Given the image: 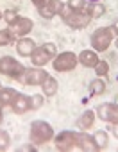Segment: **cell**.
<instances>
[{"mask_svg": "<svg viewBox=\"0 0 118 152\" xmlns=\"http://www.w3.org/2000/svg\"><path fill=\"white\" fill-rule=\"evenodd\" d=\"M9 29H11V32H13L15 36H25V34H29V32L32 31V20L20 16L15 23L9 25Z\"/></svg>", "mask_w": 118, "mask_h": 152, "instance_id": "obj_12", "label": "cell"}, {"mask_svg": "<svg viewBox=\"0 0 118 152\" xmlns=\"http://www.w3.org/2000/svg\"><path fill=\"white\" fill-rule=\"evenodd\" d=\"M18 18H20V16H18V15H16V11H13V9H9V11H6V13H4V20H6L9 25H11V23H15Z\"/></svg>", "mask_w": 118, "mask_h": 152, "instance_id": "obj_25", "label": "cell"}, {"mask_svg": "<svg viewBox=\"0 0 118 152\" xmlns=\"http://www.w3.org/2000/svg\"><path fill=\"white\" fill-rule=\"evenodd\" d=\"M77 145V132L72 131H63L55 136V148L57 150H72Z\"/></svg>", "mask_w": 118, "mask_h": 152, "instance_id": "obj_8", "label": "cell"}, {"mask_svg": "<svg viewBox=\"0 0 118 152\" xmlns=\"http://www.w3.org/2000/svg\"><path fill=\"white\" fill-rule=\"evenodd\" d=\"M55 45L54 43H45L41 45L39 48H36L32 54H31V59L36 66H45L52 57H55Z\"/></svg>", "mask_w": 118, "mask_h": 152, "instance_id": "obj_4", "label": "cell"}, {"mask_svg": "<svg viewBox=\"0 0 118 152\" xmlns=\"http://www.w3.org/2000/svg\"><path fill=\"white\" fill-rule=\"evenodd\" d=\"M15 95H16V91H15V90H11V88H0V99L4 100V104H6V106H11V102H13Z\"/></svg>", "mask_w": 118, "mask_h": 152, "instance_id": "obj_19", "label": "cell"}, {"mask_svg": "<svg viewBox=\"0 0 118 152\" xmlns=\"http://www.w3.org/2000/svg\"><path fill=\"white\" fill-rule=\"evenodd\" d=\"M11 143V138L6 131H0V150H6Z\"/></svg>", "mask_w": 118, "mask_h": 152, "instance_id": "obj_24", "label": "cell"}, {"mask_svg": "<svg viewBox=\"0 0 118 152\" xmlns=\"http://www.w3.org/2000/svg\"><path fill=\"white\" fill-rule=\"evenodd\" d=\"M47 77H48V73L39 70V68H27V70H23V73L20 75L18 81H22L27 86H34V84H43V81Z\"/></svg>", "mask_w": 118, "mask_h": 152, "instance_id": "obj_7", "label": "cell"}, {"mask_svg": "<svg viewBox=\"0 0 118 152\" xmlns=\"http://www.w3.org/2000/svg\"><path fill=\"white\" fill-rule=\"evenodd\" d=\"M41 2H43V0H32V4H34V6H39Z\"/></svg>", "mask_w": 118, "mask_h": 152, "instance_id": "obj_29", "label": "cell"}, {"mask_svg": "<svg viewBox=\"0 0 118 152\" xmlns=\"http://www.w3.org/2000/svg\"><path fill=\"white\" fill-rule=\"evenodd\" d=\"M93 138H95V143L100 147V148H106V145H107V132H104V131H98V132H95L93 134Z\"/></svg>", "mask_w": 118, "mask_h": 152, "instance_id": "obj_22", "label": "cell"}, {"mask_svg": "<svg viewBox=\"0 0 118 152\" xmlns=\"http://www.w3.org/2000/svg\"><path fill=\"white\" fill-rule=\"evenodd\" d=\"M36 7H38V13H39L43 18L50 20V18H54L59 11H61L63 2H61V0H43V2H41L39 6H36Z\"/></svg>", "mask_w": 118, "mask_h": 152, "instance_id": "obj_9", "label": "cell"}, {"mask_svg": "<svg viewBox=\"0 0 118 152\" xmlns=\"http://www.w3.org/2000/svg\"><path fill=\"white\" fill-rule=\"evenodd\" d=\"M65 22H66V25H70V27H74V29H82V27H86V25L91 22V15H90V11H88V6H84L81 11H72V13L65 18Z\"/></svg>", "mask_w": 118, "mask_h": 152, "instance_id": "obj_5", "label": "cell"}, {"mask_svg": "<svg viewBox=\"0 0 118 152\" xmlns=\"http://www.w3.org/2000/svg\"><path fill=\"white\" fill-rule=\"evenodd\" d=\"M15 34L11 31H0V47H7L15 41Z\"/></svg>", "mask_w": 118, "mask_h": 152, "instance_id": "obj_21", "label": "cell"}, {"mask_svg": "<svg viewBox=\"0 0 118 152\" xmlns=\"http://www.w3.org/2000/svg\"><path fill=\"white\" fill-rule=\"evenodd\" d=\"M54 136V131L52 127L43 122V120H34L31 124V141L34 145H41V143H47L50 138Z\"/></svg>", "mask_w": 118, "mask_h": 152, "instance_id": "obj_1", "label": "cell"}, {"mask_svg": "<svg viewBox=\"0 0 118 152\" xmlns=\"http://www.w3.org/2000/svg\"><path fill=\"white\" fill-rule=\"evenodd\" d=\"M97 113H98L100 120L109 122V124H114V125L118 124V104H111V102L100 104L98 109H97Z\"/></svg>", "mask_w": 118, "mask_h": 152, "instance_id": "obj_10", "label": "cell"}, {"mask_svg": "<svg viewBox=\"0 0 118 152\" xmlns=\"http://www.w3.org/2000/svg\"><path fill=\"white\" fill-rule=\"evenodd\" d=\"M23 66L22 63H18L15 57L11 56H4V57H0V73L2 75H7V77L11 79H20V75L23 73Z\"/></svg>", "mask_w": 118, "mask_h": 152, "instance_id": "obj_3", "label": "cell"}, {"mask_svg": "<svg viewBox=\"0 0 118 152\" xmlns=\"http://www.w3.org/2000/svg\"><path fill=\"white\" fill-rule=\"evenodd\" d=\"M88 11H90L91 18H98V16H102V15H104L106 7H104L102 4H98V2H91V4L88 6Z\"/></svg>", "mask_w": 118, "mask_h": 152, "instance_id": "obj_20", "label": "cell"}, {"mask_svg": "<svg viewBox=\"0 0 118 152\" xmlns=\"http://www.w3.org/2000/svg\"><path fill=\"white\" fill-rule=\"evenodd\" d=\"M2 16H4V15H2V11H0V18H2Z\"/></svg>", "mask_w": 118, "mask_h": 152, "instance_id": "obj_33", "label": "cell"}, {"mask_svg": "<svg viewBox=\"0 0 118 152\" xmlns=\"http://www.w3.org/2000/svg\"><path fill=\"white\" fill-rule=\"evenodd\" d=\"M11 107H13V111L16 115H23V113H27L31 109V99L22 95V93H16L13 102H11Z\"/></svg>", "mask_w": 118, "mask_h": 152, "instance_id": "obj_13", "label": "cell"}, {"mask_svg": "<svg viewBox=\"0 0 118 152\" xmlns=\"http://www.w3.org/2000/svg\"><path fill=\"white\" fill-rule=\"evenodd\" d=\"M90 2H98V0H90Z\"/></svg>", "mask_w": 118, "mask_h": 152, "instance_id": "obj_32", "label": "cell"}, {"mask_svg": "<svg viewBox=\"0 0 118 152\" xmlns=\"http://www.w3.org/2000/svg\"><path fill=\"white\" fill-rule=\"evenodd\" d=\"M0 124H2V111H0Z\"/></svg>", "mask_w": 118, "mask_h": 152, "instance_id": "obj_30", "label": "cell"}, {"mask_svg": "<svg viewBox=\"0 0 118 152\" xmlns=\"http://www.w3.org/2000/svg\"><path fill=\"white\" fill-rule=\"evenodd\" d=\"M116 48H118V36H116Z\"/></svg>", "mask_w": 118, "mask_h": 152, "instance_id": "obj_31", "label": "cell"}, {"mask_svg": "<svg viewBox=\"0 0 118 152\" xmlns=\"http://www.w3.org/2000/svg\"><path fill=\"white\" fill-rule=\"evenodd\" d=\"M77 57H79V63H81L82 66H86V68H91V66H95V64L98 63L97 54L91 52V50H82L81 56H77Z\"/></svg>", "mask_w": 118, "mask_h": 152, "instance_id": "obj_15", "label": "cell"}, {"mask_svg": "<svg viewBox=\"0 0 118 152\" xmlns=\"http://www.w3.org/2000/svg\"><path fill=\"white\" fill-rule=\"evenodd\" d=\"M4 107H6V104H4V100H2V99H0V111H2Z\"/></svg>", "mask_w": 118, "mask_h": 152, "instance_id": "obj_28", "label": "cell"}, {"mask_svg": "<svg viewBox=\"0 0 118 152\" xmlns=\"http://www.w3.org/2000/svg\"><path fill=\"white\" fill-rule=\"evenodd\" d=\"M41 104H43V97H41V95H32V97H31V109L41 107Z\"/></svg>", "mask_w": 118, "mask_h": 152, "instance_id": "obj_27", "label": "cell"}, {"mask_svg": "<svg viewBox=\"0 0 118 152\" xmlns=\"http://www.w3.org/2000/svg\"><path fill=\"white\" fill-rule=\"evenodd\" d=\"M113 38H114V27L98 29V31H95V32H93V36H91V45H93V48H95V50L104 52V50H107V48H109V45H111Z\"/></svg>", "mask_w": 118, "mask_h": 152, "instance_id": "obj_2", "label": "cell"}, {"mask_svg": "<svg viewBox=\"0 0 118 152\" xmlns=\"http://www.w3.org/2000/svg\"><path fill=\"white\" fill-rule=\"evenodd\" d=\"M104 91H106V83H104L102 79H95V81H91V84H90V95H91V97L102 95Z\"/></svg>", "mask_w": 118, "mask_h": 152, "instance_id": "obj_18", "label": "cell"}, {"mask_svg": "<svg viewBox=\"0 0 118 152\" xmlns=\"http://www.w3.org/2000/svg\"><path fill=\"white\" fill-rule=\"evenodd\" d=\"M77 147L81 150H84V152H97V150H100V147L95 143V138L90 136L86 131L77 134Z\"/></svg>", "mask_w": 118, "mask_h": 152, "instance_id": "obj_11", "label": "cell"}, {"mask_svg": "<svg viewBox=\"0 0 118 152\" xmlns=\"http://www.w3.org/2000/svg\"><path fill=\"white\" fill-rule=\"evenodd\" d=\"M16 50H18L20 56H31V54L36 50V45H34L32 39L23 38V39H20V41L16 43Z\"/></svg>", "mask_w": 118, "mask_h": 152, "instance_id": "obj_14", "label": "cell"}, {"mask_svg": "<svg viewBox=\"0 0 118 152\" xmlns=\"http://www.w3.org/2000/svg\"><path fill=\"white\" fill-rule=\"evenodd\" d=\"M84 6H86L84 0H68V7H70L72 11H81Z\"/></svg>", "mask_w": 118, "mask_h": 152, "instance_id": "obj_26", "label": "cell"}, {"mask_svg": "<svg viewBox=\"0 0 118 152\" xmlns=\"http://www.w3.org/2000/svg\"><path fill=\"white\" fill-rule=\"evenodd\" d=\"M107 70H109V66H107L106 61H98V63L95 64V73L98 75V77H104V75H107Z\"/></svg>", "mask_w": 118, "mask_h": 152, "instance_id": "obj_23", "label": "cell"}, {"mask_svg": "<svg viewBox=\"0 0 118 152\" xmlns=\"http://www.w3.org/2000/svg\"><path fill=\"white\" fill-rule=\"evenodd\" d=\"M93 122H95V113L88 109V111H84V113H82V116L79 118L77 127H79V129H82V131H86V129H90V127L93 125Z\"/></svg>", "mask_w": 118, "mask_h": 152, "instance_id": "obj_16", "label": "cell"}, {"mask_svg": "<svg viewBox=\"0 0 118 152\" xmlns=\"http://www.w3.org/2000/svg\"><path fill=\"white\" fill-rule=\"evenodd\" d=\"M77 63H79V57L74 52H63V54L55 56L54 68L57 72H70V70H74L77 66Z\"/></svg>", "mask_w": 118, "mask_h": 152, "instance_id": "obj_6", "label": "cell"}, {"mask_svg": "<svg viewBox=\"0 0 118 152\" xmlns=\"http://www.w3.org/2000/svg\"><path fill=\"white\" fill-rule=\"evenodd\" d=\"M41 90H43V93H45L47 97L55 95V91H57V83H55V79L48 75V77L43 81V84H41Z\"/></svg>", "mask_w": 118, "mask_h": 152, "instance_id": "obj_17", "label": "cell"}]
</instances>
